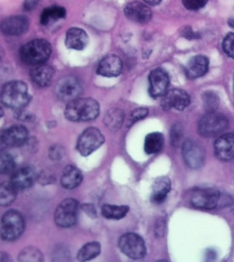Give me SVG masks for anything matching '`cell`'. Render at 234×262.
<instances>
[{
  "label": "cell",
  "mask_w": 234,
  "mask_h": 262,
  "mask_svg": "<svg viewBox=\"0 0 234 262\" xmlns=\"http://www.w3.org/2000/svg\"><path fill=\"white\" fill-rule=\"evenodd\" d=\"M100 105L90 98H77L68 102L65 117L72 122H88L98 118Z\"/></svg>",
  "instance_id": "6da1fadb"
},
{
  "label": "cell",
  "mask_w": 234,
  "mask_h": 262,
  "mask_svg": "<svg viewBox=\"0 0 234 262\" xmlns=\"http://www.w3.org/2000/svg\"><path fill=\"white\" fill-rule=\"evenodd\" d=\"M0 98L8 107L22 110L30 101L28 86L22 81L8 82L2 88Z\"/></svg>",
  "instance_id": "7a4b0ae2"
},
{
  "label": "cell",
  "mask_w": 234,
  "mask_h": 262,
  "mask_svg": "<svg viewBox=\"0 0 234 262\" xmlns=\"http://www.w3.org/2000/svg\"><path fill=\"white\" fill-rule=\"evenodd\" d=\"M50 43L44 39H35L26 43L20 49V57L26 64L36 66L45 63L50 57Z\"/></svg>",
  "instance_id": "3957f363"
},
{
  "label": "cell",
  "mask_w": 234,
  "mask_h": 262,
  "mask_svg": "<svg viewBox=\"0 0 234 262\" xmlns=\"http://www.w3.org/2000/svg\"><path fill=\"white\" fill-rule=\"evenodd\" d=\"M25 228L24 217L16 210H9L4 214L0 222V235L7 241L16 239L22 235Z\"/></svg>",
  "instance_id": "277c9868"
},
{
  "label": "cell",
  "mask_w": 234,
  "mask_h": 262,
  "mask_svg": "<svg viewBox=\"0 0 234 262\" xmlns=\"http://www.w3.org/2000/svg\"><path fill=\"white\" fill-rule=\"evenodd\" d=\"M229 126V120L223 114L217 112H207L199 121V134L204 137L217 136Z\"/></svg>",
  "instance_id": "5b68a950"
},
{
  "label": "cell",
  "mask_w": 234,
  "mask_h": 262,
  "mask_svg": "<svg viewBox=\"0 0 234 262\" xmlns=\"http://www.w3.org/2000/svg\"><path fill=\"white\" fill-rule=\"evenodd\" d=\"M79 203L73 198L66 199L55 210L54 220L59 227L67 228L77 222Z\"/></svg>",
  "instance_id": "8992f818"
},
{
  "label": "cell",
  "mask_w": 234,
  "mask_h": 262,
  "mask_svg": "<svg viewBox=\"0 0 234 262\" xmlns=\"http://www.w3.org/2000/svg\"><path fill=\"white\" fill-rule=\"evenodd\" d=\"M119 246L125 255L133 259H141L147 253L145 241L137 233H127L123 235L119 239Z\"/></svg>",
  "instance_id": "52a82bcc"
},
{
  "label": "cell",
  "mask_w": 234,
  "mask_h": 262,
  "mask_svg": "<svg viewBox=\"0 0 234 262\" xmlns=\"http://www.w3.org/2000/svg\"><path fill=\"white\" fill-rule=\"evenodd\" d=\"M104 135L98 128L90 127L83 131L78 138L77 149L84 157L91 155L104 143Z\"/></svg>",
  "instance_id": "ba28073f"
},
{
  "label": "cell",
  "mask_w": 234,
  "mask_h": 262,
  "mask_svg": "<svg viewBox=\"0 0 234 262\" xmlns=\"http://www.w3.org/2000/svg\"><path fill=\"white\" fill-rule=\"evenodd\" d=\"M82 91L83 86L81 81L73 76L62 78L55 87V93L59 99L68 102L79 98Z\"/></svg>",
  "instance_id": "9c48e42d"
},
{
  "label": "cell",
  "mask_w": 234,
  "mask_h": 262,
  "mask_svg": "<svg viewBox=\"0 0 234 262\" xmlns=\"http://www.w3.org/2000/svg\"><path fill=\"white\" fill-rule=\"evenodd\" d=\"M220 192L213 188H198L193 191L190 203L194 208L212 210L217 206Z\"/></svg>",
  "instance_id": "30bf717a"
},
{
  "label": "cell",
  "mask_w": 234,
  "mask_h": 262,
  "mask_svg": "<svg viewBox=\"0 0 234 262\" xmlns=\"http://www.w3.org/2000/svg\"><path fill=\"white\" fill-rule=\"evenodd\" d=\"M182 156L185 163L191 169H198L205 161V151L200 144L192 139L182 143Z\"/></svg>",
  "instance_id": "8fae6325"
},
{
  "label": "cell",
  "mask_w": 234,
  "mask_h": 262,
  "mask_svg": "<svg viewBox=\"0 0 234 262\" xmlns=\"http://www.w3.org/2000/svg\"><path fill=\"white\" fill-rule=\"evenodd\" d=\"M162 98V107L166 111L172 108L184 110L189 106L191 100L190 96L186 91L178 88L168 90Z\"/></svg>",
  "instance_id": "7c38bea8"
},
{
  "label": "cell",
  "mask_w": 234,
  "mask_h": 262,
  "mask_svg": "<svg viewBox=\"0 0 234 262\" xmlns=\"http://www.w3.org/2000/svg\"><path fill=\"white\" fill-rule=\"evenodd\" d=\"M150 96L153 98L162 97L168 91L170 79L167 73L161 69H155L149 75Z\"/></svg>",
  "instance_id": "4fadbf2b"
},
{
  "label": "cell",
  "mask_w": 234,
  "mask_h": 262,
  "mask_svg": "<svg viewBox=\"0 0 234 262\" xmlns=\"http://www.w3.org/2000/svg\"><path fill=\"white\" fill-rule=\"evenodd\" d=\"M215 153L216 157L221 161H233L234 133H226L216 140Z\"/></svg>",
  "instance_id": "5bb4252c"
},
{
  "label": "cell",
  "mask_w": 234,
  "mask_h": 262,
  "mask_svg": "<svg viewBox=\"0 0 234 262\" xmlns=\"http://www.w3.org/2000/svg\"><path fill=\"white\" fill-rule=\"evenodd\" d=\"M28 139V129L21 125H16L4 130L0 140L6 146L20 147L24 145Z\"/></svg>",
  "instance_id": "9a60e30c"
},
{
  "label": "cell",
  "mask_w": 234,
  "mask_h": 262,
  "mask_svg": "<svg viewBox=\"0 0 234 262\" xmlns=\"http://www.w3.org/2000/svg\"><path fill=\"white\" fill-rule=\"evenodd\" d=\"M122 68L120 57L116 55H108L101 59L96 68V73L105 77H116L121 73Z\"/></svg>",
  "instance_id": "2e32d148"
},
{
  "label": "cell",
  "mask_w": 234,
  "mask_h": 262,
  "mask_svg": "<svg viewBox=\"0 0 234 262\" xmlns=\"http://www.w3.org/2000/svg\"><path fill=\"white\" fill-rule=\"evenodd\" d=\"M29 24L28 18L25 16H12L2 21L0 29L7 36H20L28 30Z\"/></svg>",
  "instance_id": "e0dca14e"
},
{
  "label": "cell",
  "mask_w": 234,
  "mask_h": 262,
  "mask_svg": "<svg viewBox=\"0 0 234 262\" xmlns=\"http://www.w3.org/2000/svg\"><path fill=\"white\" fill-rule=\"evenodd\" d=\"M124 12L129 19L139 24H146L152 17L151 10L149 6L140 2L127 4L125 7Z\"/></svg>",
  "instance_id": "ac0fdd59"
},
{
  "label": "cell",
  "mask_w": 234,
  "mask_h": 262,
  "mask_svg": "<svg viewBox=\"0 0 234 262\" xmlns=\"http://www.w3.org/2000/svg\"><path fill=\"white\" fill-rule=\"evenodd\" d=\"M208 57L203 55L192 57L185 67V74L188 79H196L204 76L209 69Z\"/></svg>",
  "instance_id": "d6986e66"
},
{
  "label": "cell",
  "mask_w": 234,
  "mask_h": 262,
  "mask_svg": "<svg viewBox=\"0 0 234 262\" xmlns=\"http://www.w3.org/2000/svg\"><path fill=\"white\" fill-rule=\"evenodd\" d=\"M54 75V69L51 66L40 64L34 67L30 72V78L37 86L41 88L47 87L50 85Z\"/></svg>",
  "instance_id": "ffe728a7"
},
{
  "label": "cell",
  "mask_w": 234,
  "mask_h": 262,
  "mask_svg": "<svg viewBox=\"0 0 234 262\" xmlns=\"http://www.w3.org/2000/svg\"><path fill=\"white\" fill-rule=\"evenodd\" d=\"M88 43V36L84 30L79 28H70L66 34L65 45L68 49L81 51Z\"/></svg>",
  "instance_id": "44dd1931"
},
{
  "label": "cell",
  "mask_w": 234,
  "mask_h": 262,
  "mask_svg": "<svg viewBox=\"0 0 234 262\" xmlns=\"http://www.w3.org/2000/svg\"><path fill=\"white\" fill-rule=\"evenodd\" d=\"M36 179V174L32 168H21L14 172L11 178V183L17 189H26L34 184Z\"/></svg>",
  "instance_id": "7402d4cb"
},
{
  "label": "cell",
  "mask_w": 234,
  "mask_h": 262,
  "mask_svg": "<svg viewBox=\"0 0 234 262\" xmlns=\"http://www.w3.org/2000/svg\"><path fill=\"white\" fill-rule=\"evenodd\" d=\"M171 189L169 178L162 176L156 179L152 185L151 201L156 204H160L165 201Z\"/></svg>",
  "instance_id": "603a6c76"
},
{
  "label": "cell",
  "mask_w": 234,
  "mask_h": 262,
  "mask_svg": "<svg viewBox=\"0 0 234 262\" xmlns=\"http://www.w3.org/2000/svg\"><path fill=\"white\" fill-rule=\"evenodd\" d=\"M83 176L77 168L73 166H67L64 169L61 177V184L67 189H73L81 184Z\"/></svg>",
  "instance_id": "cb8c5ba5"
},
{
  "label": "cell",
  "mask_w": 234,
  "mask_h": 262,
  "mask_svg": "<svg viewBox=\"0 0 234 262\" xmlns=\"http://www.w3.org/2000/svg\"><path fill=\"white\" fill-rule=\"evenodd\" d=\"M125 120V114L123 110L118 108L109 110L105 114L104 122L109 130H118L122 126Z\"/></svg>",
  "instance_id": "d4e9b609"
},
{
  "label": "cell",
  "mask_w": 234,
  "mask_h": 262,
  "mask_svg": "<svg viewBox=\"0 0 234 262\" xmlns=\"http://www.w3.org/2000/svg\"><path fill=\"white\" fill-rule=\"evenodd\" d=\"M66 10L59 6H52L45 8L41 14V23L43 26L53 24L66 16Z\"/></svg>",
  "instance_id": "484cf974"
},
{
  "label": "cell",
  "mask_w": 234,
  "mask_h": 262,
  "mask_svg": "<svg viewBox=\"0 0 234 262\" xmlns=\"http://www.w3.org/2000/svg\"><path fill=\"white\" fill-rule=\"evenodd\" d=\"M164 139L162 133L155 132L148 134L145 139L144 149L147 155L159 153L163 147Z\"/></svg>",
  "instance_id": "4316f807"
},
{
  "label": "cell",
  "mask_w": 234,
  "mask_h": 262,
  "mask_svg": "<svg viewBox=\"0 0 234 262\" xmlns=\"http://www.w3.org/2000/svg\"><path fill=\"white\" fill-rule=\"evenodd\" d=\"M101 253V245L96 242H91L84 245L77 253V259L80 261H90L98 257Z\"/></svg>",
  "instance_id": "83f0119b"
},
{
  "label": "cell",
  "mask_w": 234,
  "mask_h": 262,
  "mask_svg": "<svg viewBox=\"0 0 234 262\" xmlns=\"http://www.w3.org/2000/svg\"><path fill=\"white\" fill-rule=\"evenodd\" d=\"M17 188L11 182L0 184V206H7L16 199Z\"/></svg>",
  "instance_id": "f1b7e54d"
},
{
  "label": "cell",
  "mask_w": 234,
  "mask_h": 262,
  "mask_svg": "<svg viewBox=\"0 0 234 262\" xmlns=\"http://www.w3.org/2000/svg\"><path fill=\"white\" fill-rule=\"evenodd\" d=\"M129 212V207L127 206H115L106 204L102 207V215L105 218L112 220H120L124 218Z\"/></svg>",
  "instance_id": "f546056e"
},
{
  "label": "cell",
  "mask_w": 234,
  "mask_h": 262,
  "mask_svg": "<svg viewBox=\"0 0 234 262\" xmlns=\"http://www.w3.org/2000/svg\"><path fill=\"white\" fill-rule=\"evenodd\" d=\"M43 260L42 253L34 247L26 248L18 256V261L22 262H40Z\"/></svg>",
  "instance_id": "4dcf8cb0"
},
{
  "label": "cell",
  "mask_w": 234,
  "mask_h": 262,
  "mask_svg": "<svg viewBox=\"0 0 234 262\" xmlns=\"http://www.w3.org/2000/svg\"><path fill=\"white\" fill-rule=\"evenodd\" d=\"M202 100L207 112H217L220 104L219 96L213 91L205 92L203 94Z\"/></svg>",
  "instance_id": "1f68e13d"
},
{
  "label": "cell",
  "mask_w": 234,
  "mask_h": 262,
  "mask_svg": "<svg viewBox=\"0 0 234 262\" xmlns=\"http://www.w3.org/2000/svg\"><path fill=\"white\" fill-rule=\"evenodd\" d=\"M15 167L13 157L8 153L0 154V174L6 175L11 173Z\"/></svg>",
  "instance_id": "d6a6232c"
},
{
  "label": "cell",
  "mask_w": 234,
  "mask_h": 262,
  "mask_svg": "<svg viewBox=\"0 0 234 262\" xmlns=\"http://www.w3.org/2000/svg\"><path fill=\"white\" fill-rule=\"evenodd\" d=\"M222 48L226 55L234 59V33H228L222 43Z\"/></svg>",
  "instance_id": "836d02e7"
},
{
  "label": "cell",
  "mask_w": 234,
  "mask_h": 262,
  "mask_svg": "<svg viewBox=\"0 0 234 262\" xmlns=\"http://www.w3.org/2000/svg\"><path fill=\"white\" fill-rule=\"evenodd\" d=\"M148 114H149V110L147 108H135L129 115L128 120H127V125L129 126H132L135 122L145 118L148 116Z\"/></svg>",
  "instance_id": "e575fe53"
},
{
  "label": "cell",
  "mask_w": 234,
  "mask_h": 262,
  "mask_svg": "<svg viewBox=\"0 0 234 262\" xmlns=\"http://www.w3.org/2000/svg\"><path fill=\"white\" fill-rule=\"evenodd\" d=\"M183 135L182 126L180 124H174L170 130V141L174 147L179 146L182 143Z\"/></svg>",
  "instance_id": "d590c367"
},
{
  "label": "cell",
  "mask_w": 234,
  "mask_h": 262,
  "mask_svg": "<svg viewBox=\"0 0 234 262\" xmlns=\"http://www.w3.org/2000/svg\"><path fill=\"white\" fill-rule=\"evenodd\" d=\"M208 0H182L183 5L187 10L197 11L205 7Z\"/></svg>",
  "instance_id": "8d00e7d4"
},
{
  "label": "cell",
  "mask_w": 234,
  "mask_h": 262,
  "mask_svg": "<svg viewBox=\"0 0 234 262\" xmlns=\"http://www.w3.org/2000/svg\"><path fill=\"white\" fill-rule=\"evenodd\" d=\"M49 154L51 159L59 161L64 157L65 151H64L63 147L60 146L59 145H55L50 147Z\"/></svg>",
  "instance_id": "74e56055"
},
{
  "label": "cell",
  "mask_w": 234,
  "mask_h": 262,
  "mask_svg": "<svg viewBox=\"0 0 234 262\" xmlns=\"http://www.w3.org/2000/svg\"><path fill=\"white\" fill-rule=\"evenodd\" d=\"M82 210L88 215L90 218L95 219L96 217V210L95 207L91 204H84L81 206Z\"/></svg>",
  "instance_id": "f35d334b"
},
{
  "label": "cell",
  "mask_w": 234,
  "mask_h": 262,
  "mask_svg": "<svg viewBox=\"0 0 234 262\" xmlns=\"http://www.w3.org/2000/svg\"><path fill=\"white\" fill-rule=\"evenodd\" d=\"M182 36L187 39H197L200 38L199 33L195 32L190 27H187L182 31Z\"/></svg>",
  "instance_id": "ab89813d"
},
{
  "label": "cell",
  "mask_w": 234,
  "mask_h": 262,
  "mask_svg": "<svg viewBox=\"0 0 234 262\" xmlns=\"http://www.w3.org/2000/svg\"><path fill=\"white\" fill-rule=\"evenodd\" d=\"M40 0H25L24 1V8L26 10H32L36 8Z\"/></svg>",
  "instance_id": "60d3db41"
},
{
  "label": "cell",
  "mask_w": 234,
  "mask_h": 262,
  "mask_svg": "<svg viewBox=\"0 0 234 262\" xmlns=\"http://www.w3.org/2000/svg\"><path fill=\"white\" fill-rule=\"evenodd\" d=\"M143 1L145 2L146 4H147L148 5L157 6L158 4L161 3L162 0H143Z\"/></svg>",
  "instance_id": "b9f144b4"
},
{
  "label": "cell",
  "mask_w": 234,
  "mask_h": 262,
  "mask_svg": "<svg viewBox=\"0 0 234 262\" xmlns=\"http://www.w3.org/2000/svg\"><path fill=\"white\" fill-rule=\"evenodd\" d=\"M9 261V258L6 253L0 252V261Z\"/></svg>",
  "instance_id": "7bdbcfd3"
},
{
  "label": "cell",
  "mask_w": 234,
  "mask_h": 262,
  "mask_svg": "<svg viewBox=\"0 0 234 262\" xmlns=\"http://www.w3.org/2000/svg\"><path fill=\"white\" fill-rule=\"evenodd\" d=\"M228 24L231 28H234V18H230L229 20H228Z\"/></svg>",
  "instance_id": "ee69618b"
},
{
  "label": "cell",
  "mask_w": 234,
  "mask_h": 262,
  "mask_svg": "<svg viewBox=\"0 0 234 262\" xmlns=\"http://www.w3.org/2000/svg\"><path fill=\"white\" fill-rule=\"evenodd\" d=\"M4 116V110L2 106H0V118Z\"/></svg>",
  "instance_id": "f6af8a7d"
},
{
  "label": "cell",
  "mask_w": 234,
  "mask_h": 262,
  "mask_svg": "<svg viewBox=\"0 0 234 262\" xmlns=\"http://www.w3.org/2000/svg\"><path fill=\"white\" fill-rule=\"evenodd\" d=\"M233 98H234V76H233Z\"/></svg>",
  "instance_id": "bcb514c9"
}]
</instances>
